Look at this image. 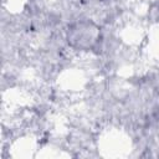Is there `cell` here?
Returning <instances> with one entry per match:
<instances>
[{
	"mask_svg": "<svg viewBox=\"0 0 159 159\" xmlns=\"http://www.w3.org/2000/svg\"><path fill=\"white\" fill-rule=\"evenodd\" d=\"M143 73L153 93L155 96H159V67L149 63L147 68L143 71Z\"/></svg>",
	"mask_w": 159,
	"mask_h": 159,
	"instance_id": "2",
	"label": "cell"
},
{
	"mask_svg": "<svg viewBox=\"0 0 159 159\" xmlns=\"http://www.w3.org/2000/svg\"><path fill=\"white\" fill-rule=\"evenodd\" d=\"M155 27H157V29H158V32H159V24H158V25H157V26H155Z\"/></svg>",
	"mask_w": 159,
	"mask_h": 159,
	"instance_id": "3",
	"label": "cell"
},
{
	"mask_svg": "<svg viewBox=\"0 0 159 159\" xmlns=\"http://www.w3.org/2000/svg\"><path fill=\"white\" fill-rule=\"evenodd\" d=\"M101 26L91 19H81L65 27L67 47L75 56L91 55L99 40Z\"/></svg>",
	"mask_w": 159,
	"mask_h": 159,
	"instance_id": "1",
	"label": "cell"
}]
</instances>
